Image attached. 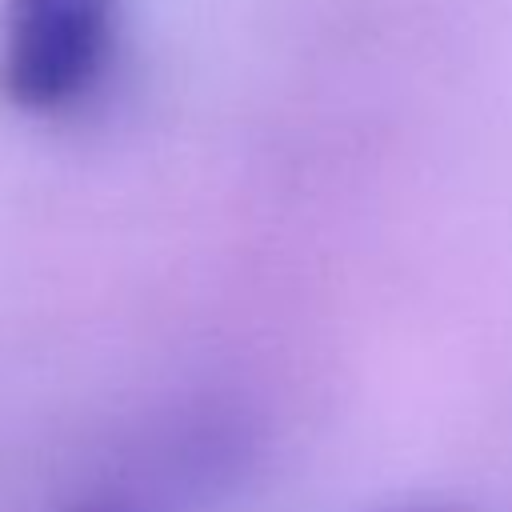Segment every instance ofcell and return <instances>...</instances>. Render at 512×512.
Masks as SVG:
<instances>
[{"label": "cell", "mask_w": 512, "mask_h": 512, "mask_svg": "<svg viewBox=\"0 0 512 512\" xmlns=\"http://www.w3.org/2000/svg\"><path fill=\"white\" fill-rule=\"evenodd\" d=\"M120 44V0H0V100L28 116L80 108Z\"/></svg>", "instance_id": "6da1fadb"}]
</instances>
